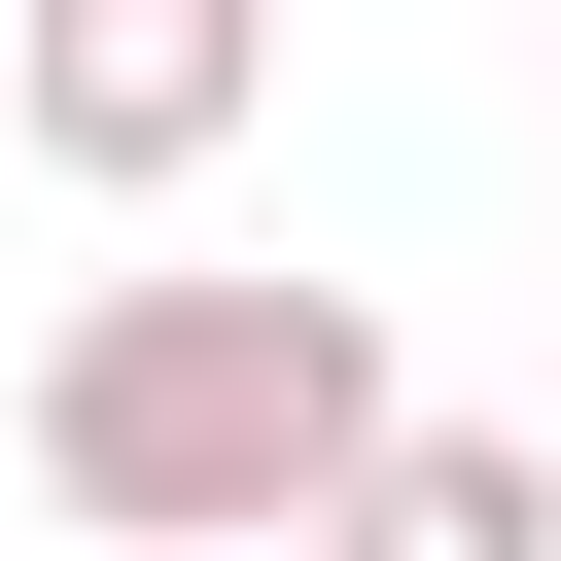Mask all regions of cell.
<instances>
[{
  "instance_id": "obj_1",
  "label": "cell",
  "mask_w": 561,
  "mask_h": 561,
  "mask_svg": "<svg viewBox=\"0 0 561 561\" xmlns=\"http://www.w3.org/2000/svg\"><path fill=\"white\" fill-rule=\"evenodd\" d=\"M386 456V316L351 280H105L35 351V491L70 526H316Z\"/></svg>"
},
{
  "instance_id": "obj_2",
  "label": "cell",
  "mask_w": 561,
  "mask_h": 561,
  "mask_svg": "<svg viewBox=\"0 0 561 561\" xmlns=\"http://www.w3.org/2000/svg\"><path fill=\"white\" fill-rule=\"evenodd\" d=\"M245 105H280V0H0V140L105 175V210H175Z\"/></svg>"
},
{
  "instance_id": "obj_3",
  "label": "cell",
  "mask_w": 561,
  "mask_h": 561,
  "mask_svg": "<svg viewBox=\"0 0 561 561\" xmlns=\"http://www.w3.org/2000/svg\"><path fill=\"white\" fill-rule=\"evenodd\" d=\"M280 561H561V456H526V421H421V386H386V456H351V491H316Z\"/></svg>"
},
{
  "instance_id": "obj_4",
  "label": "cell",
  "mask_w": 561,
  "mask_h": 561,
  "mask_svg": "<svg viewBox=\"0 0 561 561\" xmlns=\"http://www.w3.org/2000/svg\"><path fill=\"white\" fill-rule=\"evenodd\" d=\"M70 561H280V526H70Z\"/></svg>"
}]
</instances>
